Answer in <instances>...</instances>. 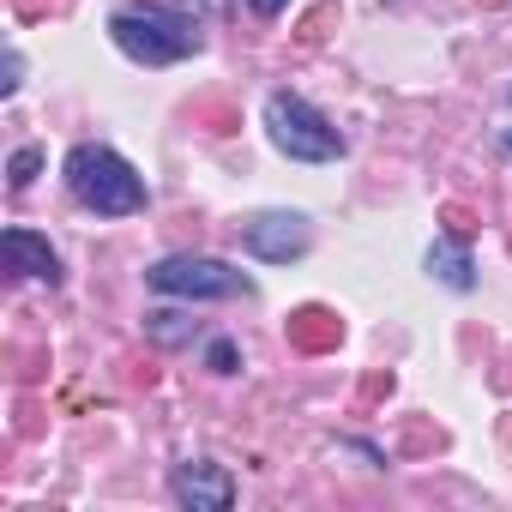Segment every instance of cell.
<instances>
[{"label":"cell","instance_id":"6da1fadb","mask_svg":"<svg viewBox=\"0 0 512 512\" xmlns=\"http://www.w3.org/2000/svg\"><path fill=\"white\" fill-rule=\"evenodd\" d=\"M67 187H73V199H79L85 211H97V217H133V211H145V181H139L133 163L115 157L109 145H79V151L67 157Z\"/></svg>","mask_w":512,"mask_h":512},{"label":"cell","instance_id":"7a4b0ae2","mask_svg":"<svg viewBox=\"0 0 512 512\" xmlns=\"http://www.w3.org/2000/svg\"><path fill=\"white\" fill-rule=\"evenodd\" d=\"M115 43L133 55V61H145V67H169V61H181V55H193L199 49V31L181 19V13H169V7H127V13H115Z\"/></svg>","mask_w":512,"mask_h":512},{"label":"cell","instance_id":"3957f363","mask_svg":"<svg viewBox=\"0 0 512 512\" xmlns=\"http://www.w3.org/2000/svg\"><path fill=\"white\" fill-rule=\"evenodd\" d=\"M266 121H272V139H278V151H284V157H302V163H332V157L344 151L338 127H332L314 103H302L296 91H272Z\"/></svg>","mask_w":512,"mask_h":512},{"label":"cell","instance_id":"277c9868","mask_svg":"<svg viewBox=\"0 0 512 512\" xmlns=\"http://www.w3.org/2000/svg\"><path fill=\"white\" fill-rule=\"evenodd\" d=\"M157 296H247V278L223 260H163L151 266Z\"/></svg>","mask_w":512,"mask_h":512},{"label":"cell","instance_id":"5b68a950","mask_svg":"<svg viewBox=\"0 0 512 512\" xmlns=\"http://www.w3.org/2000/svg\"><path fill=\"white\" fill-rule=\"evenodd\" d=\"M175 500L193 506V512H229L235 482H229V470H217V464H181V470H175Z\"/></svg>","mask_w":512,"mask_h":512},{"label":"cell","instance_id":"8992f818","mask_svg":"<svg viewBox=\"0 0 512 512\" xmlns=\"http://www.w3.org/2000/svg\"><path fill=\"white\" fill-rule=\"evenodd\" d=\"M0 253H7V272H19V278H61V266H55V247L43 241V235H31V229H7L0 235Z\"/></svg>","mask_w":512,"mask_h":512},{"label":"cell","instance_id":"52a82bcc","mask_svg":"<svg viewBox=\"0 0 512 512\" xmlns=\"http://www.w3.org/2000/svg\"><path fill=\"white\" fill-rule=\"evenodd\" d=\"M247 247L266 253V260H290V253L308 247V223L302 217H260V223H247Z\"/></svg>","mask_w":512,"mask_h":512},{"label":"cell","instance_id":"ba28073f","mask_svg":"<svg viewBox=\"0 0 512 512\" xmlns=\"http://www.w3.org/2000/svg\"><path fill=\"white\" fill-rule=\"evenodd\" d=\"M428 266H434V272H440V278H446L452 290H470V260H464V253H458V247H446V241H440Z\"/></svg>","mask_w":512,"mask_h":512},{"label":"cell","instance_id":"9c48e42d","mask_svg":"<svg viewBox=\"0 0 512 512\" xmlns=\"http://www.w3.org/2000/svg\"><path fill=\"white\" fill-rule=\"evenodd\" d=\"M7 169H13V187H31V181H37V169H43V151H31V145H25V151H13V163H7Z\"/></svg>","mask_w":512,"mask_h":512},{"label":"cell","instance_id":"30bf717a","mask_svg":"<svg viewBox=\"0 0 512 512\" xmlns=\"http://www.w3.org/2000/svg\"><path fill=\"white\" fill-rule=\"evenodd\" d=\"M211 368L229 374V368H235V344H211Z\"/></svg>","mask_w":512,"mask_h":512},{"label":"cell","instance_id":"8fae6325","mask_svg":"<svg viewBox=\"0 0 512 512\" xmlns=\"http://www.w3.org/2000/svg\"><path fill=\"white\" fill-rule=\"evenodd\" d=\"M284 7H290V0H253V13H266V19H272V13H284Z\"/></svg>","mask_w":512,"mask_h":512}]
</instances>
